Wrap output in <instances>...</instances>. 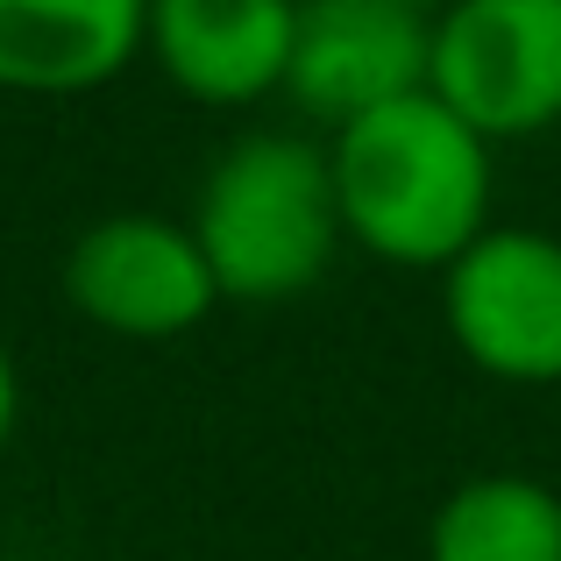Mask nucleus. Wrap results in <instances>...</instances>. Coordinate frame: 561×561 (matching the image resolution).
I'll return each mask as SVG.
<instances>
[{
    "instance_id": "f257e3e1",
    "label": "nucleus",
    "mask_w": 561,
    "mask_h": 561,
    "mask_svg": "<svg viewBox=\"0 0 561 561\" xmlns=\"http://www.w3.org/2000/svg\"><path fill=\"white\" fill-rule=\"evenodd\" d=\"M491 157V142L434 93H405L342 122L328 136L342 242L398 271H448L497 220Z\"/></svg>"
},
{
    "instance_id": "f03ea898",
    "label": "nucleus",
    "mask_w": 561,
    "mask_h": 561,
    "mask_svg": "<svg viewBox=\"0 0 561 561\" xmlns=\"http://www.w3.org/2000/svg\"><path fill=\"white\" fill-rule=\"evenodd\" d=\"M192 242L214 271L220 299L234 306H285L328 277L342 256V214H334L328 142L256 128L206 164L192 199Z\"/></svg>"
},
{
    "instance_id": "7ed1b4c3",
    "label": "nucleus",
    "mask_w": 561,
    "mask_h": 561,
    "mask_svg": "<svg viewBox=\"0 0 561 561\" xmlns=\"http://www.w3.org/2000/svg\"><path fill=\"white\" fill-rule=\"evenodd\" d=\"M426 93L483 142H526L561 122V0H448L434 14Z\"/></svg>"
},
{
    "instance_id": "20e7f679",
    "label": "nucleus",
    "mask_w": 561,
    "mask_h": 561,
    "mask_svg": "<svg viewBox=\"0 0 561 561\" xmlns=\"http://www.w3.org/2000/svg\"><path fill=\"white\" fill-rule=\"evenodd\" d=\"M440 320L469 370L497 383H561V242L491 220L440 271Z\"/></svg>"
},
{
    "instance_id": "39448f33",
    "label": "nucleus",
    "mask_w": 561,
    "mask_h": 561,
    "mask_svg": "<svg viewBox=\"0 0 561 561\" xmlns=\"http://www.w3.org/2000/svg\"><path fill=\"white\" fill-rule=\"evenodd\" d=\"M65 299L79 320L122 342H171L220 306L199 242L171 214H107L71 242Z\"/></svg>"
},
{
    "instance_id": "423d86ee",
    "label": "nucleus",
    "mask_w": 561,
    "mask_h": 561,
    "mask_svg": "<svg viewBox=\"0 0 561 561\" xmlns=\"http://www.w3.org/2000/svg\"><path fill=\"white\" fill-rule=\"evenodd\" d=\"M426 65H434V14L405 0H299L285 100L334 136L356 114L426 93Z\"/></svg>"
},
{
    "instance_id": "0eeeda50",
    "label": "nucleus",
    "mask_w": 561,
    "mask_h": 561,
    "mask_svg": "<svg viewBox=\"0 0 561 561\" xmlns=\"http://www.w3.org/2000/svg\"><path fill=\"white\" fill-rule=\"evenodd\" d=\"M299 0H150L142 57L199 107H256L285 93Z\"/></svg>"
},
{
    "instance_id": "6e6552de",
    "label": "nucleus",
    "mask_w": 561,
    "mask_h": 561,
    "mask_svg": "<svg viewBox=\"0 0 561 561\" xmlns=\"http://www.w3.org/2000/svg\"><path fill=\"white\" fill-rule=\"evenodd\" d=\"M150 36V0H0V93H93Z\"/></svg>"
},
{
    "instance_id": "1a4fd4ad",
    "label": "nucleus",
    "mask_w": 561,
    "mask_h": 561,
    "mask_svg": "<svg viewBox=\"0 0 561 561\" xmlns=\"http://www.w3.org/2000/svg\"><path fill=\"white\" fill-rule=\"evenodd\" d=\"M426 561H561V491L519 469L462 477L426 519Z\"/></svg>"
},
{
    "instance_id": "9d476101",
    "label": "nucleus",
    "mask_w": 561,
    "mask_h": 561,
    "mask_svg": "<svg viewBox=\"0 0 561 561\" xmlns=\"http://www.w3.org/2000/svg\"><path fill=\"white\" fill-rule=\"evenodd\" d=\"M14 426H22V377H14V356L0 348V455H8Z\"/></svg>"
},
{
    "instance_id": "9b49d317",
    "label": "nucleus",
    "mask_w": 561,
    "mask_h": 561,
    "mask_svg": "<svg viewBox=\"0 0 561 561\" xmlns=\"http://www.w3.org/2000/svg\"><path fill=\"white\" fill-rule=\"evenodd\" d=\"M405 8H420V14H440V8H448V0H405Z\"/></svg>"
}]
</instances>
